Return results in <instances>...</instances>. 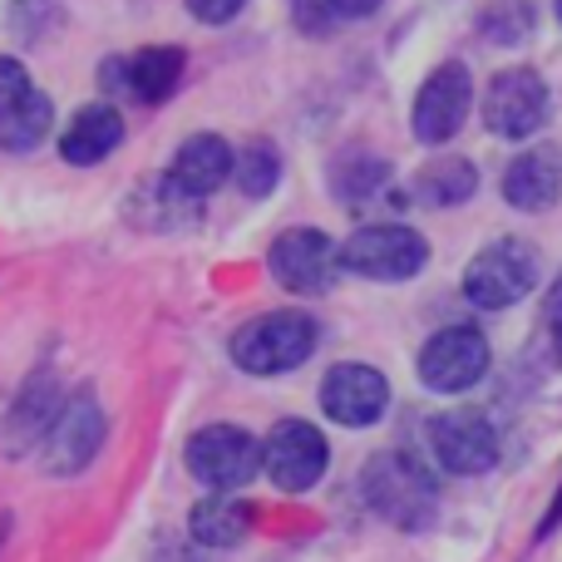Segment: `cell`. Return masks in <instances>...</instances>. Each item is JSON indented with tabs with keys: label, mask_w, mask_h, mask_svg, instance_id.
Returning <instances> with one entry per match:
<instances>
[{
	"label": "cell",
	"mask_w": 562,
	"mask_h": 562,
	"mask_svg": "<svg viewBox=\"0 0 562 562\" xmlns=\"http://www.w3.org/2000/svg\"><path fill=\"white\" fill-rule=\"evenodd\" d=\"M366 504L395 528H425L435 518V479L409 454H375L360 474Z\"/></svg>",
	"instance_id": "obj_1"
},
{
	"label": "cell",
	"mask_w": 562,
	"mask_h": 562,
	"mask_svg": "<svg viewBox=\"0 0 562 562\" xmlns=\"http://www.w3.org/2000/svg\"><path fill=\"white\" fill-rule=\"evenodd\" d=\"M316 336L321 330L306 311H272V316H257L237 330L233 360L252 375H281V370H296L301 360H311Z\"/></svg>",
	"instance_id": "obj_2"
},
{
	"label": "cell",
	"mask_w": 562,
	"mask_h": 562,
	"mask_svg": "<svg viewBox=\"0 0 562 562\" xmlns=\"http://www.w3.org/2000/svg\"><path fill=\"white\" fill-rule=\"evenodd\" d=\"M538 267H543V257H538L533 243H524V237H498V243H488L484 252L469 262L464 296L474 301L479 311H504L538 286Z\"/></svg>",
	"instance_id": "obj_3"
},
{
	"label": "cell",
	"mask_w": 562,
	"mask_h": 562,
	"mask_svg": "<svg viewBox=\"0 0 562 562\" xmlns=\"http://www.w3.org/2000/svg\"><path fill=\"white\" fill-rule=\"evenodd\" d=\"M340 262L370 281H409L425 272L429 243L405 223H370L340 247Z\"/></svg>",
	"instance_id": "obj_4"
},
{
	"label": "cell",
	"mask_w": 562,
	"mask_h": 562,
	"mask_svg": "<svg viewBox=\"0 0 562 562\" xmlns=\"http://www.w3.org/2000/svg\"><path fill=\"white\" fill-rule=\"evenodd\" d=\"M188 469L213 494H233L262 474V445L237 425H207L188 439Z\"/></svg>",
	"instance_id": "obj_5"
},
{
	"label": "cell",
	"mask_w": 562,
	"mask_h": 562,
	"mask_svg": "<svg viewBox=\"0 0 562 562\" xmlns=\"http://www.w3.org/2000/svg\"><path fill=\"white\" fill-rule=\"evenodd\" d=\"M548 104L553 99H548V85L538 69H528V65L504 69V75H494V85L484 94V124H488V134L524 144V138H533L548 124Z\"/></svg>",
	"instance_id": "obj_6"
},
{
	"label": "cell",
	"mask_w": 562,
	"mask_h": 562,
	"mask_svg": "<svg viewBox=\"0 0 562 562\" xmlns=\"http://www.w3.org/2000/svg\"><path fill=\"white\" fill-rule=\"evenodd\" d=\"M488 370V340L474 326H445L419 350V380L435 395H464Z\"/></svg>",
	"instance_id": "obj_7"
},
{
	"label": "cell",
	"mask_w": 562,
	"mask_h": 562,
	"mask_svg": "<svg viewBox=\"0 0 562 562\" xmlns=\"http://www.w3.org/2000/svg\"><path fill=\"white\" fill-rule=\"evenodd\" d=\"M104 429H109L104 409H99V400L89 395V390H79L75 400H65L55 429H49L45 445H40L45 474H79V469H89L99 454V445H104Z\"/></svg>",
	"instance_id": "obj_8"
},
{
	"label": "cell",
	"mask_w": 562,
	"mask_h": 562,
	"mask_svg": "<svg viewBox=\"0 0 562 562\" xmlns=\"http://www.w3.org/2000/svg\"><path fill=\"white\" fill-rule=\"evenodd\" d=\"M326 464H330L326 435L316 425H306V419H281L272 429V439L262 445V469L286 494H306L311 484H321Z\"/></svg>",
	"instance_id": "obj_9"
},
{
	"label": "cell",
	"mask_w": 562,
	"mask_h": 562,
	"mask_svg": "<svg viewBox=\"0 0 562 562\" xmlns=\"http://www.w3.org/2000/svg\"><path fill=\"white\" fill-rule=\"evenodd\" d=\"M474 109V79L464 65H439L415 94V138L419 144H449Z\"/></svg>",
	"instance_id": "obj_10"
},
{
	"label": "cell",
	"mask_w": 562,
	"mask_h": 562,
	"mask_svg": "<svg viewBox=\"0 0 562 562\" xmlns=\"http://www.w3.org/2000/svg\"><path fill=\"white\" fill-rule=\"evenodd\" d=\"M429 449L449 474H488L498 464V429L474 409H449L429 419Z\"/></svg>",
	"instance_id": "obj_11"
},
{
	"label": "cell",
	"mask_w": 562,
	"mask_h": 562,
	"mask_svg": "<svg viewBox=\"0 0 562 562\" xmlns=\"http://www.w3.org/2000/svg\"><path fill=\"white\" fill-rule=\"evenodd\" d=\"M336 262H340V252L330 247L326 233H316V227H291V233H281L272 243V257H267L272 277L286 291H296V296L326 291L330 281H336Z\"/></svg>",
	"instance_id": "obj_12"
},
{
	"label": "cell",
	"mask_w": 562,
	"mask_h": 562,
	"mask_svg": "<svg viewBox=\"0 0 562 562\" xmlns=\"http://www.w3.org/2000/svg\"><path fill=\"white\" fill-rule=\"evenodd\" d=\"M321 409L346 429H370L390 409V385L375 366L346 360V366H336L321 380Z\"/></svg>",
	"instance_id": "obj_13"
},
{
	"label": "cell",
	"mask_w": 562,
	"mask_h": 562,
	"mask_svg": "<svg viewBox=\"0 0 562 562\" xmlns=\"http://www.w3.org/2000/svg\"><path fill=\"white\" fill-rule=\"evenodd\" d=\"M59 409H65V400H59V380L49 375V370L30 375L25 390L15 395V405H10L5 425H0V454L25 459L35 445H45V435L55 429Z\"/></svg>",
	"instance_id": "obj_14"
},
{
	"label": "cell",
	"mask_w": 562,
	"mask_h": 562,
	"mask_svg": "<svg viewBox=\"0 0 562 562\" xmlns=\"http://www.w3.org/2000/svg\"><path fill=\"white\" fill-rule=\"evenodd\" d=\"M99 79H104V89H114V94H124V99L158 104V99H168L178 89V79H183V49L154 45L128 59H109Z\"/></svg>",
	"instance_id": "obj_15"
},
{
	"label": "cell",
	"mask_w": 562,
	"mask_h": 562,
	"mask_svg": "<svg viewBox=\"0 0 562 562\" xmlns=\"http://www.w3.org/2000/svg\"><path fill=\"white\" fill-rule=\"evenodd\" d=\"M504 198L518 213H548L562 198V148L558 144L524 148L504 173Z\"/></svg>",
	"instance_id": "obj_16"
},
{
	"label": "cell",
	"mask_w": 562,
	"mask_h": 562,
	"mask_svg": "<svg viewBox=\"0 0 562 562\" xmlns=\"http://www.w3.org/2000/svg\"><path fill=\"white\" fill-rule=\"evenodd\" d=\"M227 173H233V148H227L217 134H193L183 148H178L173 168H168L173 188L183 198H193V203L207 193H217V188L227 183Z\"/></svg>",
	"instance_id": "obj_17"
},
{
	"label": "cell",
	"mask_w": 562,
	"mask_h": 562,
	"mask_svg": "<svg viewBox=\"0 0 562 562\" xmlns=\"http://www.w3.org/2000/svg\"><path fill=\"white\" fill-rule=\"evenodd\" d=\"M119 138H124V119H119L114 104H89L75 114V124L65 128V138H59V154H65V164H99V158H109L119 148Z\"/></svg>",
	"instance_id": "obj_18"
},
{
	"label": "cell",
	"mask_w": 562,
	"mask_h": 562,
	"mask_svg": "<svg viewBox=\"0 0 562 562\" xmlns=\"http://www.w3.org/2000/svg\"><path fill=\"white\" fill-rule=\"evenodd\" d=\"M188 533H193V543H203V548H237L247 533H252V508L233 494H213L193 508Z\"/></svg>",
	"instance_id": "obj_19"
},
{
	"label": "cell",
	"mask_w": 562,
	"mask_h": 562,
	"mask_svg": "<svg viewBox=\"0 0 562 562\" xmlns=\"http://www.w3.org/2000/svg\"><path fill=\"white\" fill-rule=\"evenodd\" d=\"M479 188V173L469 158L449 154V158H435L429 168H419L415 178V198L429 207H454V203H469Z\"/></svg>",
	"instance_id": "obj_20"
},
{
	"label": "cell",
	"mask_w": 562,
	"mask_h": 562,
	"mask_svg": "<svg viewBox=\"0 0 562 562\" xmlns=\"http://www.w3.org/2000/svg\"><path fill=\"white\" fill-rule=\"evenodd\" d=\"M49 124H55L49 99L40 94V89H30L15 109H5V114H0V148H10V154H30V148L49 134Z\"/></svg>",
	"instance_id": "obj_21"
},
{
	"label": "cell",
	"mask_w": 562,
	"mask_h": 562,
	"mask_svg": "<svg viewBox=\"0 0 562 562\" xmlns=\"http://www.w3.org/2000/svg\"><path fill=\"white\" fill-rule=\"evenodd\" d=\"M330 183H336L340 203H366V198H375L380 188L390 183V164L385 158H370V154H346L330 168Z\"/></svg>",
	"instance_id": "obj_22"
},
{
	"label": "cell",
	"mask_w": 562,
	"mask_h": 562,
	"mask_svg": "<svg viewBox=\"0 0 562 562\" xmlns=\"http://www.w3.org/2000/svg\"><path fill=\"white\" fill-rule=\"evenodd\" d=\"M237 178H243V193L247 198H267L281 178V158L272 144H247L243 158H237Z\"/></svg>",
	"instance_id": "obj_23"
},
{
	"label": "cell",
	"mask_w": 562,
	"mask_h": 562,
	"mask_svg": "<svg viewBox=\"0 0 562 562\" xmlns=\"http://www.w3.org/2000/svg\"><path fill=\"white\" fill-rule=\"evenodd\" d=\"M533 30V5L528 0H494L484 10V35L498 45H518V40Z\"/></svg>",
	"instance_id": "obj_24"
},
{
	"label": "cell",
	"mask_w": 562,
	"mask_h": 562,
	"mask_svg": "<svg viewBox=\"0 0 562 562\" xmlns=\"http://www.w3.org/2000/svg\"><path fill=\"white\" fill-rule=\"evenodd\" d=\"M291 15H296V25L306 30V35H326V30L340 20L330 0H291Z\"/></svg>",
	"instance_id": "obj_25"
},
{
	"label": "cell",
	"mask_w": 562,
	"mask_h": 562,
	"mask_svg": "<svg viewBox=\"0 0 562 562\" xmlns=\"http://www.w3.org/2000/svg\"><path fill=\"white\" fill-rule=\"evenodd\" d=\"M30 89H35V85H30V75L20 69V59L0 55V114H5V109H15Z\"/></svg>",
	"instance_id": "obj_26"
},
{
	"label": "cell",
	"mask_w": 562,
	"mask_h": 562,
	"mask_svg": "<svg viewBox=\"0 0 562 562\" xmlns=\"http://www.w3.org/2000/svg\"><path fill=\"white\" fill-rule=\"evenodd\" d=\"M243 5H247V0H188V10H193L198 20H207V25H223V20H233Z\"/></svg>",
	"instance_id": "obj_27"
},
{
	"label": "cell",
	"mask_w": 562,
	"mask_h": 562,
	"mask_svg": "<svg viewBox=\"0 0 562 562\" xmlns=\"http://www.w3.org/2000/svg\"><path fill=\"white\" fill-rule=\"evenodd\" d=\"M336 5V15L346 20V15H370V10H380V0H330Z\"/></svg>",
	"instance_id": "obj_28"
},
{
	"label": "cell",
	"mask_w": 562,
	"mask_h": 562,
	"mask_svg": "<svg viewBox=\"0 0 562 562\" xmlns=\"http://www.w3.org/2000/svg\"><path fill=\"white\" fill-rule=\"evenodd\" d=\"M548 326L562 336V277L553 281V291H548Z\"/></svg>",
	"instance_id": "obj_29"
},
{
	"label": "cell",
	"mask_w": 562,
	"mask_h": 562,
	"mask_svg": "<svg viewBox=\"0 0 562 562\" xmlns=\"http://www.w3.org/2000/svg\"><path fill=\"white\" fill-rule=\"evenodd\" d=\"M5 533H10V518H0V543H5Z\"/></svg>",
	"instance_id": "obj_30"
},
{
	"label": "cell",
	"mask_w": 562,
	"mask_h": 562,
	"mask_svg": "<svg viewBox=\"0 0 562 562\" xmlns=\"http://www.w3.org/2000/svg\"><path fill=\"white\" fill-rule=\"evenodd\" d=\"M558 20H562V0H558Z\"/></svg>",
	"instance_id": "obj_31"
}]
</instances>
